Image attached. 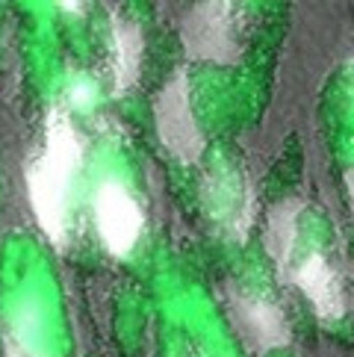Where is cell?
<instances>
[{"mask_svg": "<svg viewBox=\"0 0 354 357\" xmlns=\"http://www.w3.org/2000/svg\"><path fill=\"white\" fill-rule=\"evenodd\" d=\"M154 116L157 133L162 145L169 148V154L180 162H198L204 154V133H201L192 104H189V83L183 71H177L160 92Z\"/></svg>", "mask_w": 354, "mask_h": 357, "instance_id": "obj_1", "label": "cell"}, {"mask_svg": "<svg viewBox=\"0 0 354 357\" xmlns=\"http://www.w3.org/2000/svg\"><path fill=\"white\" fill-rule=\"evenodd\" d=\"M236 21L239 12L233 9V3L192 6L183 21V45L189 56L210 62H236L239 59Z\"/></svg>", "mask_w": 354, "mask_h": 357, "instance_id": "obj_2", "label": "cell"}, {"mask_svg": "<svg viewBox=\"0 0 354 357\" xmlns=\"http://www.w3.org/2000/svg\"><path fill=\"white\" fill-rule=\"evenodd\" d=\"M95 225L107 251L124 257L133 251L142 234V210L121 183L107 181L95 192Z\"/></svg>", "mask_w": 354, "mask_h": 357, "instance_id": "obj_3", "label": "cell"}, {"mask_svg": "<svg viewBox=\"0 0 354 357\" xmlns=\"http://www.w3.org/2000/svg\"><path fill=\"white\" fill-rule=\"evenodd\" d=\"M68 181L71 172L62 165L50 162L47 157H39L27 172V192L30 207L39 219L42 231L62 245L66 242V225H68Z\"/></svg>", "mask_w": 354, "mask_h": 357, "instance_id": "obj_4", "label": "cell"}, {"mask_svg": "<svg viewBox=\"0 0 354 357\" xmlns=\"http://www.w3.org/2000/svg\"><path fill=\"white\" fill-rule=\"evenodd\" d=\"M233 319H236L239 331L245 334V340L260 351L286 346L289 342V325H286L284 313L266 298L243 296V292L233 296Z\"/></svg>", "mask_w": 354, "mask_h": 357, "instance_id": "obj_5", "label": "cell"}, {"mask_svg": "<svg viewBox=\"0 0 354 357\" xmlns=\"http://www.w3.org/2000/svg\"><path fill=\"white\" fill-rule=\"evenodd\" d=\"M293 280L322 319H328V322L343 319L346 292H343V284H339V275L334 272V266L328 263L322 254H310V257L293 272Z\"/></svg>", "mask_w": 354, "mask_h": 357, "instance_id": "obj_6", "label": "cell"}, {"mask_svg": "<svg viewBox=\"0 0 354 357\" xmlns=\"http://www.w3.org/2000/svg\"><path fill=\"white\" fill-rule=\"evenodd\" d=\"M142 33L130 18H112V74H116L118 92L136 83L142 68Z\"/></svg>", "mask_w": 354, "mask_h": 357, "instance_id": "obj_7", "label": "cell"}, {"mask_svg": "<svg viewBox=\"0 0 354 357\" xmlns=\"http://www.w3.org/2000/svg\"><path fill=\"white\" fill-rule=\"evenodd\" d=\"M298 215L301 204L298 201H284L269 213V227H266V248H269L272 260L286 269L295 251V236H298Z\"/></svg>", "mask_w": 354, "mask_h": 357, "instance_id": "obj_8", "label": "cell"}, {"mask_svg": "<svg viewBox=\"0 0 354 357\" xmlns=\"http://www.w3.org/2000/svg\"><path fill=\"white\" fill-rule=\"evenodd\" d=\"M50 162L62 165L66 172H77V165L83 160V145H80V136L77 130L71 127L66 112L54 109L47 116V127H45V154Z\"/></svg>", "mask_w": 354, "mask_h": 357, "instance_id": "obj_9", "label": "cell"}, {"mask_svg": "<svg viewBox=\"0 0 354 357\" xmlns=\"http://www.w3.org/2000/svg\"><path fill=\"white\" fill-rule=\"evenodd\" d=\"M348 195H351V210H354V169L348 172Z\"/></svg>", "mask_w": 354, "mask_h": 357, "instance_id": "obj_10", "label": "cell"}]
</instances>
